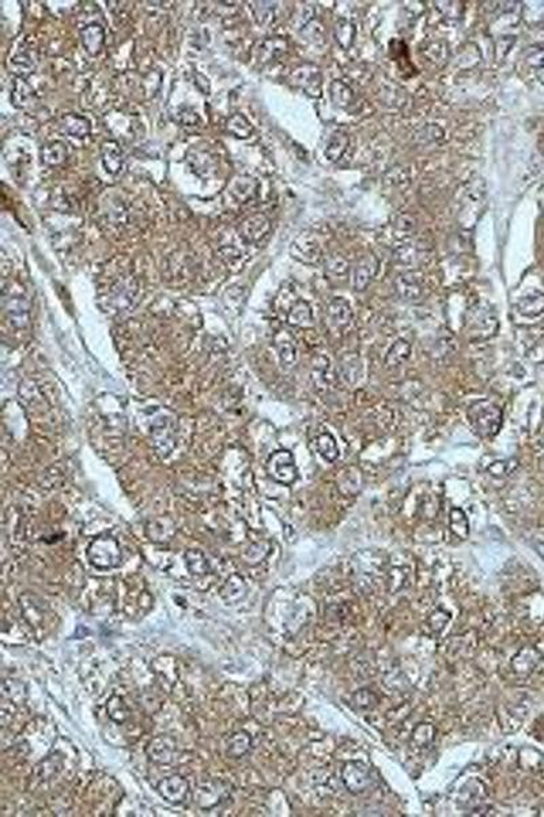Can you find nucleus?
<instances>
[{
    "label": "nucleus",
    "instance_id": "nucleus-2",
    "mask_svg": "<svg viewBox=\"0 0 544 817\" xmlns=\"http://www.w3.org/2000/svg\"><path fill=\"white\" fill-rule=\"evenodd\" d=\"M341 780L351 794H361L369 790L375 778L372 770L361 762H348L341 770Z\"/></svg>",
    "mask_w": 544,
    "mask_h": 817
},
{
    "label": "nucleus",
    "instance_id": "nucleus-29",
    "mask_svg": "<svg viewBox=\"0 0 544 817\" xmlns=\"http://www.w3.org/2000/svg\"><path fill=\"white\" fill-rule=\"evenodd\" d=\"M226 132L233 135L237 139H247L253 132L251 122L241 113H236L230 116L225 125Z\"/></svg>",
    "mask_w": 544,
    "mask_h": 817
},
{
    "label": "nucleus",
    "instance_id": "nucleus-14",
    "mask_svg": "<svg viewBox=\"0 0 544 817\" xmlns=\"http://www.w3.org/2000/svg\"><path fill=\"white\" fill-rule=\"evenodd\" d=\"M81 42L90 56H97L105 44V30L98 24H88L81 29Z\"/></svg>",
    "mask_w": 544,
    "mask_h": 817
},
{
    "label": "nucleus",
    "instance_id": "nucleus-37",
    "mask_svg": "<svg viewBox=\"0 0 544 817\" xmlns=\"http://www.w3.org/2000/svg\"><path fill=\"white\" fill-rule=\"evenodd\" d=\"M173 119H174V120H176L178 125H181V126H184V127H195V126H198V125H199V122H200V119H199V115H198V113H196V112H195V111H194L191 107H184V105H182V107H178V108L174 111Z\"/></svg>",
    "mask_w": 544,
    "mask_h": 817
},
{
    "label": "nucleus",
    "instance_id": "nucleus-13",
    "mask_svg": "<svg viewBox=\"0 0 544 817\" xmlns=\"http://www.w3.org/2000/svg\"><path fill=\"white\" fill-rule=\"evenodd\" d=\"M101 161L104 169L109 174H119L123 171L124 154L118 142L106 140L101 146Z\"/></svg>",
    "mask_w": 544,
    "mask_h": 817
},
{
    "label": "nucleus",
    "instance_id": "nucleus-30",
    "mask_svg": "<svg viewBox=\"0 0 544 817\" xmlns=\"http://www.w3.org/2000/svg\"><path fill=\"white\" fill-rule=\"evenodd\" d=\"M275 10H276V3H272V1H254V3H252V11H253L254 19L261 26H267V25H271L274 22V19H275Z\"/></svg>",
    "mask_w": 544,
    "mask_h": 817
},
{
    "label": "nucleus",
    "instance_id": "nucleus-11",
    "mask_svg": "<svg viewBox=\"0 0 544 817\" xmlns=\"http://www.w3.org/2000/svg\"><path fill=\"white\" fill-rule=\"evenodd\" d=\"M289 44L282 37H270L260 42L256 46V57L261 64H268L278 60L288 52Z\"/></svg>",
    "mask_w": 544,
    "mask_h": 817
},
{
    "label": "nucleus",
    "instance_id": "nucleus-36",
    "mask_svg": "<svg viewBox=\"0 0 544 817\" xmlns=\"http://www.w3.org/2000/svg\"><path fill=\"white\" fill-rule=\"evenodd\" d=\"M378 703L376 693L372 692L371 689L364 688L357 690L353 695V704L358 708V710H372L375 708Z\"/></svg>",
    "mask_w": 544,
    "mask_h": 817
},
{
    "label": "nucleus",
    "instance_id": "nucleus-32",
    "mask_svg": "<svg viewBox=\"0 0 544 817\" xmlns=\"http://www.w3.org/2000/svg\"><path fill=\"white\" fill-rule=\"evenodd\" d=\"M275 342H276V347H278L282 364L285 367H293L295 357H297V350H295V346H294L292 338L289 337V334H286V333L278 334Z\"/></svg>",
    "mask_w": 544,
    "mask_h": 817
},
{
    "label": "nucleus",
    "instance_id": "nucleus-17",
    "mask_svg": "<svg viewBox=\"0 0 544 817\" xmlns=\"http://www.w3.org/2000/svg\"><path fill=\"white\" fill-rule=\"evenodd\" d=\"M541 661V654L534 647H523L512 661V668L518 676H528Z\"/></svg>",
    "mask_w": 544,
    "mask_h": 817
},
{
    "label": "nucleus",
    "instance_id": "nucleus-6",
    "mask_svg": "<svg viewBox=\"0 0 544 817\" xmlns=\"http://www.w3.org/2000/svg\"><path fill=\"white\" fill-rule=\"evenodd\" d=\"M293 258L305 264H317L321 260V248L317 240L310 235H299L292 244Z\"/></svg>",
    "mask_w": 544,
    "mask_h": 817
},
{
    "label": "nucleus",
    "instance_id": "nucleus-12",
    "mask_svg": "<svg viewBox=\"0 0 544 817\" xmlns=\"http://www.w3.org/2000/svg\"><path fill=\"white\" fill-rule=\"evenodd\" d=\"M337 490L346 496H355L362 490L364 486V477L362 472L357 466H348L343 469L337 477Z\"/></svg>",
    "mask_w": 544,
    "mask_h": 817
},
{
    "label": "nucleus",
    "instance_id": "nucleus-9",
    "mask_svg": "<svg viewBox=\"0 0 544 817\" xmlns=\"http://www.w3.org/2000/svg\"><path fill=\"white\" fill-rule=\"evenodd\" d=\"M229 194L238 203H250L259 195V183L251 176H238L230 184Z\"/></svg>",
    "mask_w": 544,
    "mask_h": 817
},
{
    "label": "nucleus",
    "instance_id": "nucleus-24",
    "mask_svg": "<svg viewBox=\"0 0 544 817\" xmlns=\"http://www.w3.org/2000/svg\"><path fill=\"white\" fill-rule=\"evenodd\" d=\"M62 129H63V132L68 134L73 138L82 139L90 134L91 127H90V122L84 116L70 113L62 119Z\"/></svg>",
    "mask_w": 544,
    "mask_h": 817
},
{
    "label": "nucleus",
    "instance_id": "nucleus-18",
    "mask_svg": "<svg viewBox=\"0 0 544 817\" xmlns=\"http://www.w3.org/2000/svg\"><path fill=\"white\" fill-rule=\"evenodd\" d=\"M11 101L15 108H19V109L30 108L36 102V91L26 82V80L15 78L12 82Z\"/></svg>",
    "mask_w": 544,
    "mask_h": 817
},
{
    "label": "nucleus",
    "instance_id": "nucleus-23",
    "mask_svg": "<svg viewBox=\"0 0 544 817\" xmlns=\"http://www.w3.org/2000/svg\"><path fill=\"white\" fill-rule=\"evenodd\" d=\"M517 311L525 318H536L544 312V293L535 291L521 297L517 302Z\"/></svg>",
    "mask_w": 544,
    "mask_h": 817
},
{
    "label": "nucleus",
    "instance_id": "nucleus-38",
    "mask_svg": "<svg viewBox=\"0 0 544 817\" xmlns=\"http://www.w3.org/2000/svg\"><path fill=\"white\" fill-rule=\"evenodd\" d=\"M434 728L430 724H420L413 733V742L418 748L429 746L434 740Z\"/></svg>",
    "mask_w": 544,
    "mask_h": 817
},
{
    "label": "nucleus",
    "instance_id": "nucleus-10",
    "mask_svg": "<svg viewBox=\"0 0 544 817\" xmlns=\"http://www.w3.org/2000/svg\"><path fill=\"white\" fill-rule=\"evenodd\" d=\"M327 315L331 326L337 331H343L353 322V308L343 297H336L328 304Z\"/></svg>",
    "mask_w": 544,
    "mask_h": 817
},
{
    "label": "nucleus",
    "instance_id": "nucleus-27",
    "mask_svg": "<svg viewBox=\"0 0 544 817\" xmlns=\"http://www.w3.org/2000/svg\"><path fill=\"white\" fill-rule=\"evenodd\" d=\"M289 324L295 327H310L313 324V313L310 305L303 300L295 302L288 315Z\"/></svg>",
    "mask_w": 544,
    "mask_h": 817
},
{
    "label": "nucleus",
    "instance_id": "nucleus-4",
    "mask_svg": "<svg viewBox=\"0 0 544 817\" xmlns=\"http://www.w3.org/2000/svg\"><path fill=\"white\" fill-rule=\"evenodd\" d=\"M290 82L312 97H320L321 94V73L315 64L306 63L294 68Z\"/></svg>",
    "mask_w": 544,
    "mask_h": 817
},
{
    "label": "nucleus",
    "instance_id": "nucleus-43",
    "mask_svg": "<svg viewBox=\"0 0 544 817\" xmlns=\"http://www.w3.org/2000/svg\"><path fill=\"white\" fill-rule=\"evenodd\" d=\"M535 75L538 81L544 85V53L538 57V63L535 66Z\"/></svg>",
    "mask_w": 544,
    "mask_h": 817
},
{
    "label": "nucleus",
    "instance_id": "nucleus-19",
    "mask_svg": "<svg viewBox=\"0 0 544 817\" xmlns=\"http://www.w3.org/2000/svg\"><path fill=\"white\" fill-rule=\"evenodd\" d=\"M395 291L404 302H415L422 295V286L417 278L410 273L402 274L395 281Z\"/></svg>",
    "mask_w": 544,
    "mask_h": 817
},
{
    "label": "nucleus",
    "instance_id": "nucleus-31",
    "mask_svg": "<svg viewBox=\"0 0 544 817\" xmlns=\"http://www.w3.org/2000/svg\"><path fill=\"white\" fill-rule=\"evenodd\" d=\"M330 95L337 108L346 109L351 105L354 95L353 90L341 81H334L330 86Z\"/></svg>",
    "mask_w": 544,
    "mask_h": 817
},
{
    "label": "nucleus",
    "instance_id": "nucleus-5",
    "mask_svg": "<svg viewBox=\"0 0 544 817\" xmlns=\"http://www.w3.org/2000/svg\"><path fill=\"white\" fill-rule=\"evenodd\" d=\"M271 230V221L267 215L257 213L245 218L240 228L238 233L244 243L247 244H257L260 243Z\"/></svg>",
    "mask_w": 544,
    "mask_h": 817
},
{
    "label": "nucleus",
    "instance_id": "nucleus-42",
    "mask_svg": "<svg viewBox=\"0 0 544 817\" xmlns=\"http://www.w3.org/2000/svg\"><path fill=\"white\" fill-rule=\"evenodd\" d=\"M327 268H328V271L334 273L337 277H341V275H344L347 273L348 264H347V261L341 258V257H335V258L330 260Z\"/></svg>",
    "mask_w": 544,
    "mask_h": 817
},
{
    "label": "nucleus",
    "instance_id": "nucleus-40",
    "mask_svg": "<svg viewBox=\"0 0 544 817\" xmlns=\"http://www.w3.org/2000/svg\"><path fill=\"white\" fill-rule=\"evenodd\" d=\"M418 140H423V142H433V140H438L444 136V131L441 127L435 126V125H429L426 127L420 129L418 132Z\"/></svg>",
    "mask_w": 544,
    "mask_h": 817
},
{
    "label": "nucleus",
    "instance_id": "nucleus-3",
    "mask_svg": "<svg viewBox=\"0 0 544 817\" xmlns=\"http://www.w3.org/2000/svg\"><path fill=\"white\" fill-rule=\"evenodd\" d=\"M267 472L274 481L282 485H292L298 477L293 454L286 450L274 452L267 462Z\"/></svg>",
    "mask_w": 544,
    "mask_h": 817
},
{
    "label": "nucleus",
    "instance_id": "nucleus-34",
    "mask_svg": "<svg viewBox=\"0 0 544 817\" xmlns=\"http://www.w3.org/2000/svg\"><path fill=\"white\" fill-rule=\"evenodd\" d=\"M317 450L327 462H335L339 458V447L331 433L324 432L317 437Z\"/></svg>",
    "mask_w": 544,
    "mask_h": 817
},
{
    "label": "nucleus",
    "instance_id": "nucleus-33",
    "mask_svg": "<svg viewBox=\"0 0 544 817\" xmlns=\"http://www.w3.org/2000/svg\"><path fill=\"white\" fill-rule=\"evenodd\" d=\"M449 529L460 540H467L469 535V523L468 517L464 514L461 508H452L449 514Z\"/></svg>",
    "mask_w": 544,
    "mask_h": 817
},
{
    "label": "nucleus",
    "instance_id": "nucleus-7",
    "mask_svg": "<svg viewBox=\"0 0 544 817\" xmlns=\"http://www.w3.org/2000/svg\"><path fill=\"white\" fill-rule=\"evenodd\" d=\"M138 295V284L131 277H123L109 291V302L115 305L118 309H124L131 306Z\"/></svg>",
    "mask_w": 544,
    "mask_h": 817
},
{
    "label": "nucleus",
    "instance_id": "nucleus-35",
    "mask_svg": "<svg viewBox=\"0 0 544 817\" xmlns=\"http://www.w3.org/2000/svg\"><path fill=\"white\" fill-rule=\"evenodd\" d=\"M335 39L339 46L343 49H348L355 39V28L347 19H339L335 26Z\"/></svg>",
    "mask_w": 544,
    "mask_h": 817
},
{
    "label": "nucleus",
    "instance_id": "nucleus-28",
    "mask_svg": "<svg viewBox=\"0 0 544 817\" xmlns=\"http://www.w3.org/2000/svg\"><path fill=\"white\" fill-rule=\"evenodd\" d=\"M348 142L350 140H348V135L347 134L340 132V131L335 132L330 138V140H328V143H327V146L324 149L326 158L328 161H331V163H337L343 157V154L346 153L347 146H348Z\"/></svg>",
    "mask_w": 544,
    "mask_h": 817
},
{
    "label": "nucleus",
    "instance_id": "nucleus-8",
    "mask_svg": "<svg viewBox=\"0 0 544 817\" xmlns=\"http://www.w3.org/2000/svg\"><path fill=\"white\" fill-rule=\"evenodd\" d=\"M378 260L375 255H366L359 259L353 271V286L357 292L365 291L372 279L376 277Z\"/></svg>",
    "mask_w": 544,
    "mask_h": 817
},
{
    "label": "nucleus",
    "instance_id": "nucleus-21",
    "mask_svg": "<svg viewBox=\"0 0 544 817\" xmlns=\"http://www.w3.org/2000/svg\"><path fill=\"white\" fill-rule=\"evenodd\" d=\"M411 354V344L406 340H397L389 347L385 354L384 362L388 369H395L403 365Z\"/></svg>",
    "mask_w": 544,
    "mask_h": 817
},
{
    "label": "nucleus",
    "instance_id": "nucleus-26",
    "mask_svg": "<svg viewBox=\"0 0 544 817\" xmlns=\"http://www.w3.org/2000/svg\"><path fill=\"white\" fill-rule=\"evenodd\" d=\"M498 329V323L497 319L493 318V315L489 313H479L475 318V322L471 324V334L476 336L478 340H486L490 338L496 334Z\"/></svg>",
    "mask_w": 544,
    "mask_h": 817
},
{
    "label": "nucleus",
    "instance_id": "nucleus-22",
    "mask_svg": "<svg viewBox=\"0 0 544 817\" xmlns=\"http://www.w3.org/2000/svg\"><path fill=\"white\" fill-rule=\"evenodd\" d=\"M6 312L15 327H25L29 323V304L24 297H12L6 302Z\"/></svg>",
    "mask_w": 544,
    "mask_h": 817
},
{
    "label": "nucleus",
    "instance_id": "nucleus-16",
    "mask_svg": "<svg viewBox=\"0 0 544 817\" xmlns=\"http://www.w3.org/2000/svg\"><path fill=\"white\" fill-rule=\"evenodd\" d=\"M339 375L348 386H354L362 376V361L355 353H346L339 360Z\"/></svg>",
    "mask_w": 544,
    "mask_h": 817
},
{
    "label": "nucleus",
    "instance_id": "nucleus-39",
    "mask_svg": "<svg viewBox=\"0 0 544 817\" xmlns=\"http://www.w3.org/2000/svg\"><path fill=\"white\" fill-rule=\"evenodd\" d=\"M517 468H518L517 459H506V461H497V462L491 463L487 470L493 477L503 478V477H509L510 474L514 473V470Z\"/></svg>",
    "mask_w": 544,
    "mask_h": 817
},
{
    "label": "nucleus",
    "instance_id": "nucleus-15",
    "mask_svg": "<svg viewBox=\"0 0 544 817\" xmlns=\"http://www.w3.org/2000/svg\"><path fill=\"white\" fill-rule=\"evenodd\" d=\"M187 161L192 171L199 177H209L216 171V161L214 156H211L209 152L205 150L191 149L187 153Z\"/></svg>",
    "mask_w": 544,
    "mask_h": 817
},
{
    "label": "nucleus",
    "instance_id": "nucleus-1",
    "mask_svg": "<svg viewBox=\"0 0 544 817\" xmlns=\"http://www.w3.org/2000/svg\"><path fill=\"white\" fill-rule=\"evenodd\" d=\"M467 417L471 428L480 437H493L503 427V409L489 399H480L471 403Z\"/></svg>",
    "mask_w": 544,
    "mask_h": 817
},
{
    "label": "nucleus",
    "instance_id": "nucleus-25",
    "mask_svg": "<svg viewBox=\"0 0 544 817\" xmlns=\"http://www.w3.org/2000/svg\"><path fill=\"white\" fill-rule=\"evenodd\" d=\"M67 157L68 150L63 142H50L41 149V161L48 167H59Z\"/></svg>",
    "mask_w": 544,
    "mask_h": 817
},
{
    "label": "nucleus",
    "instance_id": "nucleus-41",
    "mask_svg": "<svg viewBox=\"0 0 544 817\" xmlns=\"http://www.w3.org/2000/svg\"><path fill=\"white\" fill-rule=\"evenodd\" d=\"M218 254L221 255L219 258L222 259L226 264H233V261H238L241 259V257H243L241 253L237 248L232 247V246L221 248Z\"/></svg>",
    "mask_w": 544,
    "mask_h": 817
},
{
    "label": "nucleus",
    "instance_id": "nucleus-20",
    "mask_svg": "<svg viewBox=\"0 0 544 817\" xmlns=\"http://www.w3.org/2000/svg\"><path fill=\"white\" fill-rule=\"evenodd\" d=\"M8 70L11 74H14L17 78H24L26 80L29 75H32L36 70V60L33 57V55L28 51L24 52H18L15 56H12L8 62Z\"/></svg>",
    "mask_w": 544,
    "mask_h": 817
}]
</instances>
